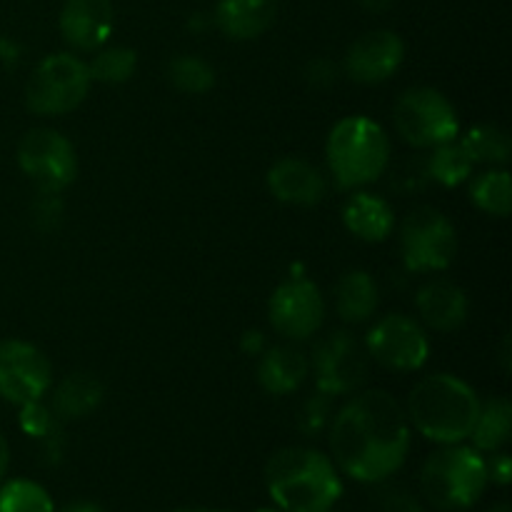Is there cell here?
<instances>
[{
	"instance_id": "obj_1",
	"label": "cell",
	"mask_w": 512,
	"mask_h": 512,
	"mask_svg": "<svg viewBox=\"0 0 512 512\" xmlns=\"http://www.w3.org/2000/svg\"><path fill=\"white\" fill-rule=\"evenodd\" d=\"M335 468L358 483H383L410 453V420L385 390H365L338 410L330 425Z\"/></svg>"
},
{
	"instance_id": "obj_2",
	"label": "cell",
	"mask_w": 512,
	"mask_h": 512,
	"mask_svg": "<svg viewBox=\"0 0 512 512\" xmlns=\"http://www.w3.org/2000/svg\"><path fill=\"white\" fill-rule=\"evenodd\" d=\"M265 485L283 512H328L343 495V480L328 455L313 448H285L270 458Z\"/></svg>"
},
{
	"instance_id": "obj_3",
	"label": "cell",
	"mask_w": 512,
	"mask_h": 512,
	"mask_svg": "<svg viewBox=\"0 0 512 512\" xmlns=\"http://www.w3.org/2000/svg\"><path fill=\"white\" fill-rule=\"evenodd\" d=\"M480 400L468 383L448 373L423 378L408 398V420L438 445L463 443L473 433Z\"/></svg>"
},
{
	"instance_id": "obj_4",
	"label": "cell",
	"mask_w": 512,
	"mask_h": 512,
	"mask_svg": "<svg viewBox=\"0 0 512 512\" xmlns=\"http://www.w3.org/2000/svg\"><path fill=\"white\" fill-rule=\"evenodd\" d=\"M325 155L340 188H363L375 183L388 168L390 140L375 120L350 115L330 130Z\"/></svg>"
},
{
	"instance_id": "obj_5",
	"label": "cell",
	"mask_w": 512,
	"mask_h": 512,
	"mask_svg": "<svg viewBox=\"0 0 512 512\" xmlns=\"http://www.w3.org/2000/svg\"><path fill=\"white\" fill-rule=\"evenodd\" d=\"M488 463L470 445H443L425 460L420 490L435 510L463 512L473 508L488 488Z\"/></svg>"
},
{
	"instance_id": "obj_6",
	"label": "cell",
	"mask_w": 512,
	"mask_h": 512,
	"mask_svg": "<svg viewBox=\"0 0 512 512\" xmlns=\"http://www.w3.org/2000/svg\"><path fill=\"white\" fill-rule=\"evenodd\" d=\"M88 63L73 53L48 55L33 70L25 88V105L35 115H65L78 108L90 90Z\"/></svg>"
},
{
	"instance_id": "obj_7",
	"label": "cell",
	"mask_w": 512,
	"mask_h": 512,
	"mask_svg": "<svg viewBox=\"0 0 512 512\" xmlns=\"http://www.w3.org/2000/svg\"><path fill=\"white\" fill-rule=\"evenodd\" d=\"M395 130L415 148H435L458 138L460 123L453 103L435 88H410L393 108Z\"/></svg>"
},
{
	"instance_id": "obj_8",
	"label": "cell",
	"mask_w": 512,
	"mask_h": 512,
	"mask_svg": "<svg viewBox=\"0 0 512 512\" xmlns=\"http://www.w3.org/2000/svg\"><path fill=\"white\" fill-rule=\"evenodd\" d=\"M400 253L413 273L445 270L458 253L455 225L433 208H418L405 218L400 230Z\"/></svg>"
},
{
	"instance_id": "obj_9",
	"label": "cell",
	"mask_w": 512,
	"mask_h": 512,
	"mask_svg": "<svg viewBox=\"0 0 512 512\" xmlns=\"http://www.w3.org/2000/svg\"><path fill=\"white\" fill-rule=\"evenodd\" d=\"M20 170L43 193L58 195L78 175V155L65 135L50 128H35L25 133L18 145Z\"/></svg>"
},
{
	"instance_id": "obj_10",
	"label": "cell",
	"mask_w": 512,
	"mask_h": 512,
	"mask_svg": "<svg viewBox=\"0 0 512 512\" xmlns=\"http://www.w3.org/2000/svg\"><path fill=\"white\" fill-rule=\"evenodd\" d=\"M315 383L325 395H348L368 378V350L353 335L338 330L325 335L313 353Z\"/></svg>"
},
{
	"instance_id": "obj_11",
	"label": "cell",
	"mask_w": 512,
	"mask_h": 512,
	"mask_svg": "<svg viewBox=\"0 0 512 512\" xmlns=\"http://www.w3.org/2000/svg\"><path fill=\"white\" fill-rule=\"evenodd\" d=\"M53 383V368L35 345L25 340H0V398L13 405L43 400Z\"/></svg>"
},
{
	"instance_id": "obj_12",
	"label": "cell",
	"mask_w": 512,
	"mask_h": 512,
	"mask_svg": "<svg viewBox=\"0 0 512 512\" xmlns=\"http://www.w3.org/2000/svg\"><path fill=\"white\" fill-rule=\"evenodd\" d=\"M365 350L383 368L413 373L428 363L430 343L425 330L408 315H385L370 328Z\"/></svg>"
},
{
	"instance_id": "obj_13",
	"label": "cell",
	"mask_w": 512,
	"mask_h": 512,
	"mask_svg": "<svg viewBox=\"0 0 512 512\" xmlns=\"http://www.w3.org/2000/svg\"><path fill=\"white\" fill-rule=\"evenodd\" d=\"M325 320V300L308 278H288L270 298V325L288 340H308Z\"/></svg>"
},
{
	"instance_id": "obj_14",
	"label": "cell",
	"mask_w": 512,
	"mask_h": 512,
	"mask_svg": "<svg viewBox=\"0 0 512 512\" xmlns=\"http://www.w3.org/2000/svg\"><path fill=\"white\" fill-rule=\"evenodd\" d=\"M405 45L393 30H373L350 45L345 55V70L355 83L375 85L388 80L403 65Z\"/></svg>"
},
{
	"instance_id": "obj_15",
	"label": "cell",
	"mask_w": 512,
	"mask_h": 512,
	"mask_svg": "<svg viewBox=\"0 0 512 512\" xmlns=\"http://www.w3.org/2000/svg\"><path fill=\"white\" fill-rule=\"evenodd\" d=\"M110 0H65L60 10V35L75 50H98L113 33Z\"/></svg>"
},
{
	"instance_id": "obj_16",
	"label": "cell",
	"mask_w": 512,
	"mask_h": 512,
	"mask_svg": "<svg viewBox=\"0 0 512 512\" xmlns=\"http://www.w3.org/2000/svg\"><path fill=\"white\" fill-rule=\"evenodd\" d=\"M268 188L280 203L288 205H318L325 198L328 180L303 158H283L270 168Z\"/></svg>"
},
{
	"instance_id": "obj_17",
	"label": "cell",
	"mask_w": 512,
	"mask_h": 512,
	"mask_svg": "<svg viewBox=\"0 0 512 512\" xmlns=\"http://www.w3.org/2000/svg\"><path fill=\"white\" fill-rule=\"evenodd\" d=\"M418 313L428 328L453 333L468 320V295L450 280H430L418 290Z\"/></svg>"
},
{
	"instance_id": "obj_18",
	"label": "cell",
	"mask_w": 512,
	"mask_h": 512,
	"mask_svg": "<svg viewBox=\"0 0 512 512\" xmlns=\"http://www.w3.org/2000/svg\"><path fill=\"white\" fill-rule=\"evenodd\" d=\"M278 0H220L215 23L220 33L233 40H253L273 25Z\"/></svg>"
},
{
	"instance_id": "obj_19",
	"label": "cell",
	"mask_w": 512,
	"mask_h": 512,
	"mask_svg": "<svg viewBox=\"0 0 512 512\" xmlns=\"http://www.w3.org/2000/svg\"><path fill=\"white\" fill-rule=\"evenodd\" d=\"M343 223L365 243H383L395 228V213L388 200L373 193H355L343 208Z\"/></svg>"
},
{
	"instance_id": "obj_20",
	"label": "cell",
	"mask_w": 512,
	"mask_h": 512,
	"mask_svg": "<svg viewBox=\"0 0 512 512\" xmlns=\"http://www.w3.org/2000/svg\"><path fill=\"white\" fill-rule=\"evenodd\" d=\"M310 360L293 345H275L263 355L258 365V380L270 395H288L305 383Z\"/></svg>"
},
{
	"instance_id": "obj_21",
	"label": "cell",
	"mask_w": 512,
	"mask_h": 512,
	"mask_svg": "<svg viewBox=\"0 0 512 512\" xmlns=\"http://www.w3.org/2000/svg\"><path fill=\"white\" fill-rule=\"evenodd\" d=\"M378 308V285L365 270H350L335 288V310L345 323H365Z\"/></svg>"
},
{
	"instance_id": "obj_22",
	"label": "cell",
	"mask_w": 512,
	"mask_h": 512,
	"mask_svg": "<svg viewBox=\"0 0 512 512\" xmlns=\"http://www.w3.org/2000/svg\"><path fill=\"white\" fill-rule=\"evenodd\" d=\"M103 400V385L90 373H73L58 385L53 398V413L63 420H80L95 413Z\"/></svg>"
},
{
	"instance_id": "obj_23",
	"label": "cell",
	"mask_w": 512,
	"mask_h": 512,
	"mask_svg": "<svg viewBox=\"0 0 512 512\" xmlns=\"http://www.w3.org/2000/svg\"><path fill=\"white\" fill-rule=\"evenodd\" d=\"M512 430V405L505 398H493L488 403H480L478 420L473 425V448L480 453H498L510 440Z\"/></svg>"
},
{
	"instance_id": "obj_24",
	"label": "cell",
	"mask_w": 512,
	"mask_h": 512,
	"mask_svg": "<svg viewBox=\"0 0 512 512\" xmlns=\"http://www.w3.org/2000/svg\"><path fill=\"white\" fill-rule=\"evenodd\" d=\"M475 163L470 160V155L465 153V148L455 140L443 145H435L433 155L428 160V173L435 183L445 185V188H458L460 183L473 175Z\"/></svg>"
},
{
	"instance_id": "obj_25",
	"label": "cell",
	"mask_w": 512,
	"mask_h": 512,
	"mask_svg": "<svg viewBox=\"0 0 512 512\" xmlns=\"http://www.w3.org/2000/svg\"><path fill=\"white\" fill-rule=\"evenodd\" d=\"M470 200L483 213L508 218L512 205V183L508 170H488V173L478 175L470 185Z\"/></svg>"
},
{
	"instance_id": "obj_26",
	"label": "cell",
	"mask_w": 512,
	"mask_h": 512,
	"mask_svg": "<svg viewBox=\"0 0 512 512\" xmlns=\"http://www.w3.org/2000/svg\"><path fill=\"white\" fill-rule=\"evenodd\" d=\"M460 145H463L473 163L490 165L508 163L512 150L508 133L498 125H475L473 130H468V135H463Z\"/></svg>"
},
{
	"instance_id": "obj_27",
	"label": "cell",
	"mask_w": 512,
	"mask_h": 512,
	"mask_svg": "<svg viewBox=\"0 0 512 512\" xmlns=\"http://www.w3.org/2000/svg\"><path fill=\"white\" fill-rule=\"evenodd\" d=\"M0 512H55V503L43 485L15 478L0 488Z\"/></svg>"
},
{
	"instance_id": "obj_28",
	"label": "cell",
	"mask_w": 512,
	"mask_h": 512,
	"mask_svg": "<svg viewBox=\"0 0 512 512\" xmlns=\"http://www.w3.org/2000/svg\"><path fill=\"white\" fill-rule=\"evenodd\" d=\"M135 68H138V55L135 50L115 45V48H105L95 55L88 63L90 80H100V83L118 85L133 78Z\"/></svg>"
},
{
	"instance_id": "obj_29",
	"label": "cell",
	"mask_w": 512,
	"mask_h": 512,
	"mask_svg": "<svg viewBox=\"0 0 512 512\" xmlns=\"http://www.w3.org/2000/svg\"><path fill=\"white\" fill-rule=\"evenodd\" d=\"M168 78L183 93H208L215 85V70L213 65L205 63L203 58H195V55H178V58L170 60L168 65Z\"/></svg>"
},
{
	"instance_id": "obj_30",
	"label": "cell",
	"mask_w": 512,
	"mask_h": 512,
	"mask_svg": "<svg viewBox=\"0 0 512 512\" xmlns=\"http://www.w3.org/2000/svg\"><path fill=\"white\" fill-rule=\"evenodd\" d=\"M55 418L43 403H28L20 405V428L30 435V438H45L53 433Z\"/></svg>"
},
{
	"instance_id": "obj_31",
	"label": "cell",
	"mask_w": 512,
	"mask_h": 512,
	"mask_svg": "<svg viewBox=\"0 0 512 512\" xmlns=\"http://www.w3.org/2000/svg\"><path fill=\"white\" fill-rule=\"evenodd\" d=\"M328 398L330 395L320 393V398H313L303 410V418H300V425H303L305 433H318L325 423H328Z\"/></svg>"
},
{
	"instance_id": "obj_32",
	"label": "cell",
	"mask_w": 512,
	"mask_h": 512,
	"mask_svg": "<svg viewBox=\"0 0 512 512\" xmlns=\"http://www.w3.org/2000/svg\"><path fill=\"white\" fill-rule=\"evenodd\" d=\"M378 512H425L423 505L408 493H388L380 503Z\"/></svg>"
},
{
	"instance_id": "obj_33",
	"label": "cell",
	"mask_w": 512,
	"mask_h": 512,
	"mask_svg": "<svg viewBox=\"0 0 512 512\" xmlns=\"http://www.w3.org/2000/svg\"><path fill=\"white\" fill-rule=\"evenodd\" d=\"M485 463H488V480H490V483L505 488V485L510 483V475H512L510 455L498 453V455H493V460H485Z\"/></svg>"
},
{
	"instance_id": "obj_34",
	"label": "cell",
	"mask_w": 512,
	"mask_h": 512,
	"mask_svg": "<svg viewBox=\"0 0 512 512\" xmlns=\"http://www.w3.org/2000/svg\"><path fill=\"white\" fill-rule=\"evenodd\" d=\"M55 512H105L98 503H90V500H75V503H68L63 510Z\"/></svg>"
},
{
	"instance_id": "obj_35",
	"label": "cell",
	"mask_w": 512,
	"mask_h": 512,
	"mask_svg": "<svg viewBox=\"0 0 512 512\" xmlns=\"http://www.w3.org/2000/svg\"><path fill=\"white\" fill-rule=\"evenodd\" d=\"M8 465H10V448H8V440H5L3 433H0V480H3L5 473H8Z\"/></svg>"
},
{
	"instance_id": "obj_36",
	"label": "cell",
	"mask_w": 512,
	"mask_h": 512,
	"mask_svg": "<svg viewBox=\"0 0 512 512\" xmlns=\"http://www.w3.org/2000/svg\"><path fill=\"white\" fill-rule=\"evenodd\" d=\"M363 5L368 10H385L393 5V0H363Z\"/></svg>"
},
{
	"instance_id": "obj_37",
	"label": "cell",
	"mask_w": 512,
	"mask_h": 512,
	"mask_svg": "<svg viewBox=\"0 0 512 512\" xmlns=\"http://www.w3.org/2000/svg\"><path fill=\"white\" fill-rule=\"evenodd\" d=\"M488 512H512V510H510L508 503H498V505H493V508H490Z\"/></svg>"
},
{
	"instance_id": "obj_38",
	"label": "cell",
	"mask_w": 512,
	"mask_h": 512,
	"mask_svg": "<svg viewBox=\"0 0 512 512\" xmlns=\"http://www.w3.org/2000/svg\"><path fill=\"white\" fill-rule=\"evenodd\" d=\"M175 512H223V510H175Z\"/></svg>"
},
{
	"instance_id": "obj_39",
	"label": "cell",
	"mask_w": 512,
	"mask_h": 512,
	"mask_svg": "<svg viewBox=\"0 0 512 512\" xmlns=\"http://www.w3.org/2000/svg\"><path fill=\"white\" fill-rule=\"evenodd\" d=\"M255 512H283L280 508H263V510H255Z\"/></svg>"
},
{
	"instance_id": "obj_40",
	"label": "cell",
	"mask_w": 512,
	"mask_h": 512,
	"mask_svg": "<svg viewBox=\"0 0 512 512\" xmlns=\"http://www.w3.org/2000/svg\"><path fill=\"white\" fill-rule=\"evenodd\" d=\"M328 512H330V510H328Z\"/></svg>"
}]
</instances>
